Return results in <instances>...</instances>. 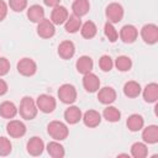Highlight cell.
<instances>
[{
	"instance_id": "6da1fadb",
	"label": "cell",
	"mask_w": 158,
	"mask_h": 158,
	"mask_svg": "<svg viewBox=\"0 0 158 158\" xmlns=\"http://www.w3.org/2000/svg\"><path fill=\"white\" fill-rule=\"evenodd\" d=\"M19 112L22 118L25 120H33L37 116L38 107L36 105V101L31 96H23L20 102Z\"/></svg>"
},
{
	"instance_id": "7a4b0ae2",
	"label": "cell",
	"mask_w": 158,
	"mask_h": 158,
	"mask_svg": "<svg viewBox=\"0 0 158 158\" xmlns=\"http://www.w3.org/2000/svg\"><path fill=\"white\" fill-rule=\"evenodd\" d=\"M47 132L56 141H63L69 135L68 126L62 121H52V122H49L48 126H47Z\"/></svg>"
},
{
	"instance_id": "3957f363",
	"label": "cell",
	"mask_w": 158,
	"mask_h": 158,
	"mask_svg": "<svg viewBox=\"0 0 158 158\" xmlns=\"http://www.w3.org/2000/svg\"><path fill=\"white\" fill-rule=\"evenodd\" d=\"M105 15H106L107 22L118 23L123 19L125 11H123V7H122L121 4H118V2H111V4H109L106 6Z\"/></svg>"
},
{
	"instance_id": "277c9868",
	"label": "cell",
	"mask_w": 158,
	"mask_h": 158,
	"mask_svg": "<svg viewBox=\"0 0 158 158\" xmlns=\"http://www.w3.org/2000/svg\"><path fill=\"white\" fill-rule=\"evenodd\" d=\"M58 98L63 104H73L77 100V89L72 84H63L58 89Z\"/></svg>"
},
{
	"instance_id": "5b68a950",
	"label": "cell",
	"mask_w": 158,
	"mask_h": 158,
	"mask_svg": "<svg viewBox=\"0 0 158 158\" xmlns=\"http://www.w3.org/2000/svg\"><path fill=\"white\" fill-rule=\"evenodd\" d=\"M36 105H37L40 111H42L44 114H51V112L54 111V109L57 106V102H56V99L52 95L41 94V95H38V98L36 100Z\"/></svg>"
},
{
	"instance_id": "8992f818",
	"label": "cell",
	"mask_w": 158,
	"mask_h": 158,
	"mask_svg": "<svg viewBox=\"0 0 158 158\" xmlns=\"http://www.w3.org/2000/svg\"><path fill=\"white\" fill-rule=\"evenodd\" d=\"M17 72L23 77H32L37 72V64L32 58L25 57L17 62Z\"/></svg>"
},
{
	"instance_id": "52a82bcc",
	"label": "cell",
	"mask_w": 158,
	"mask_h": 158,
	"mask_svg": "<svg viewBox=\"0 0 158 158\" xmlns=\"http://www.w3.org/2000/svg\"><path fill=\"white\" fill-rule=\"evenodd\" d=\"M141 37L147 44H154L158 42V26L154 23H147L141 28Z\"/></svg>"
},
{
	"instance_id": "ba28073f",
	"label": "cell",
	"mask_w": 158,
	"mask_h": 158,
	"mask_svg": "<svg viewBox=\"0 0 158 158\" xmlns=\"http://www.w3.org/2000/svg\"><path fill=\"white\" fill-rule=\"evenodd\" d=\"M56 33V25L49 19H43L37 23V35L42 38H51Z\"/></svg>"
},
{
	"instance_id": "9c48e42d",
	"label": "cell",
	"mask_w": 158,
	"mask_h": 158,
	"mask_svg": "<svg viewBox=\"0 0 158 158\" xmlns=\"http://www.w3.org/2000/svg\"><path fill=\"white\" fill-rule=\"evenodd\" d=\"M6 132L12 138H20L26 133V126L20 120H10L6 125Z\"/></svg>"
},
{
	"instance_id": "30bf717a",
	"label": "cell",
	"mask_w": 158,
	"mask_h": 158,
	"mask_svg": "<svg viewBox=\"0 0 158 158\" xmlns=\"http://www.w3.org/2000/svg\"><path fill=\"white\" fill-rule=\"evenodd\" d=\"M26 148H27L28 154H31L33 157H37V156H41L43 153V151H44V142L42 141L41 137L33 136V137H31L28 139Z\"/></svg>"
},
{
	"instance_id": "8fae6325",
	"label": "cell",
	"mask_w": 158,
	"mask_h": 158,
	"mask_svg": "<svg viewBox=\"0 0 158 158\" xmlns=\"http://www.w3.org/2000/svg\"><path fill=\"white\" fill-rule=\"evenodd\" d=\"M118 36L123 43H133L138 37V30L133 25H125L120 30Z\"/></svg>"
},
{
	"instance_id": "7c38bea8",
	"label": "cell",
	"mask_w": 158,
	"mask_h": 158,
	"mask_svg": "<svg viewBox=\"0 0 158 158\" xmlns=\"http://www.w3.org/2000/svg\"><path fill=\"white\" fill-rule=\"evenodd\" d=\"M83 86L88 93H96L100 89V80L96 74L88 73L83 77Z\"/></svg>"
},
{
	"instance_id": "4fadbf2b",
	"label": "cell",
	"mask_w": 158,
	"mask_h": 158,
	"mask_svg": "<svg viewBox=\"0 0 158 158\" xmlns=\"http://www.w3.org/2000/svg\"><path fill=\"white\" fill-rule=\"evenodd\" d=\"M98 91V100L104 105H110L116 100V90L112 86H104Z\"/></svg>"
},
{
	"instance_id": "5bb4252c",
	"label": "cell",
	"mask_w": 158,
	"mask_h": 158,
	"mask_svg": "<svg viewBox=\"0 0 158 158\" xmlns=\"http://www.w3.org/2000/svg\"><path fill=\"white\" fill-rule=\"evenodd\" d=\"M81 120H83V122H84V125L86 127L94 128V127H96V126L100 125V122H101V115L96 110H88L81 116Z\"/></svg>"
},
{
	"instance_id": "9a60e30c",
	"label": "cell",
	"mask_w": 158,
	"mask_h": 158,
	"mask_svg": "<svg viewBox=\"0 0 158 158\" xmlns=\"http://www.w3.org/2000/svg\"><path fill=\"white\" fill-rule=\"evenodd\" d=\"M69 14H68V10L62 6V5H57L53 7L52 10V14H51V21L54 23V25H63L67 19H68Z\"/></svg>"
},
{
	"instance_id": "2e32d148",
	"label": "cell",
	"mask_w": 158,
	"mask_h": 158,
	"mask_svg": "<svg viewBox=\"0 0 158 158\" xmlns=\"http://www.w3.org/2000/svg\"><path fill=\"white\" fill-rule=\"evenodd\" d=\"M142 138L144 143L148 144H156L158 142V126L157 125H149L144 128H142Z\"/></svg>"
},
{
	"instance_id": "e0dca14e",
	"label": "cell",
	"mask_w": 158,
	"mask_h": 158,
	"mask_svg": "<svg viewBox=\"0 0 158 158\" xmlns=\"http://www.w3.org/2000/svg\"><path fill=\"white\" fill-rule=\"evenodd\" d=\"M142 95H143V99L146 102H148V104L157 102V100H158V84L157 83L147 84L142 91Z\"/></svg>"
},
{
	"instance_id": "ac0fdd59",
	"label": "cell",
	"mask_w": 158,
	"mask_h": 158,
	"mask_svg": "<svg viewBox=\"0 0 158 158\" xmlns=\"http://www.w3.org/2000/svg\"><path fill=\"white\" fill-rule=\"evenodd\" d=\"M75 53V46L72 41H63L58 46V54L62 59H70Z\"/></svg>"
},
{
	"instance_id": "d6986e66",
	"label": "cell",
	"mask_w": 158,
	"mask_h": 158,
	"mask_svg": "<svg viewBox=\"0 0 158 158\" xmlns=\"http://www.w3.org/2000/svg\"><path fill=\"white\" fill-rule=\"evenodd\" d=\"M93 67H94V63H93V59L89 57V56H81L78 58L77 63H75V68L80 73V74H88L93 70Z\"/></svg>"
},
{
	"instance_id": "ffe728a7",
	"label": "cell",
	"mask_w": 158,
	"mask_h": 158,
	"mask_svg": "<svg viewBox=\"0 0 158 158\" xmlns=\"http://www.w3.org/2000/svg\"><path fill=\"white\" fill-rule=\"evenodd\" d=\"M81 110L78 106H69L68 109H65L64 111V118L69 125H75L81 120Z\"/></svg>"
},
{
	"instance_id": "44dd1931",
	"label": "cell",
	"mask_w": 158,
	"mask_h": 158,
	"mask_svg": "<svg viewBox=\"0 0 158 158\" xmlns=\"http://www.w3.org/2000/svg\"><path fill=\"white\" fill-rule=\"evenodd\" d=\"M19 110L16 107V105L11 101H4L0 104V116L4 118H14L17 115Z\"/></svg>"
},
{
	"instance_id": "7402d4cb",
	"label": "cell",
	"mask_w": 158,
	"mask_h": 158,
	"mask_svg": "<svg viewBox=\"0 0 158 158\" xmlns=\"http://www.w3.org/2000/svg\"><path fill=\"white\" fill-rule=\"evenodd\" d=\"M73 14L78 17L85 16L90 10V2L89 0H74L72 4Z\"/></svg>"
},
{
	"instance_id": "603a6c76",
	"label": "cell",
	"mask_w": 158,
	"mask_h": 158,
	"mask_svg": "<svg viewBox=\"0 0 158 158\" xmlns=\"http://www.w3.org/2000/svg\"><path fill=\"white\" fill-rule=\"evenodd\" d=\"M126 125H127V128L132 132H137L139 130L143 128L144 126V118L138 115V114H132L131 116H128L127 121H126Z\"/></svg>"
},
{
	"instance_id": "cb8c5ba5",
	"label": "cell",
	"mask_w": 158,
	"mask_h": 158,
	"mask_svg": "<svg viewBox=\"0 0 158 158\" xmlns=\"http://www.w3.org/2000/svg\"><path fill=\"white\" fill-rule=\"evenodd\" d=\"M27 17L30 21L38 23L44 19V10L41 5H31L27 9Z\"/></svg>"
},
{
	"instance_id": "d4e9b609",
	"label": "cell",
	"mask_w": 158,
	"mask_h": 158,
	"mask_svg": "<svg viewBox=\"0 0 158 158\" xmlns=\"http://www.w3.org/2000/svg\"><path fill=\"white\" fill-rule=\"evenodd\" d=\"M142 89H141V85L139 83L135 81V80H130L127 83H125L123 85V94L127 96V98H137L139 94H141Z\"/></svg>"
},
{
	"instance_id": "484cf974",
	"label": "cell",
	"mask_w": 158,
	"mask_h": 158,
	"mask_svg": "<svg viewBox=\"0 0 158 158\" xmlns=\"http://www.w3.org/2000/svg\"><path fill=\"white\" fill-rule=\"evenodd\" d=\"M80 27H81V20H80V17L75 16L74 14L68 16L67 21L64 22V28L68 33H75L80 30Z\"/></svg>"
},
{
	"instance_id": "4316f807",
	"label": "cell",
	"mask_w": 158,
	"mask_h": 158,
	"mask_svg": "<svg viewBox=\"0 0 158 158\" xmlns=\"http://www.w3.org/2000/svg\"><path fill=\"white\" fill-rule=\"evenodd\" d=\"M47 152L52 158H63L65 154L64 147L56 139L47 144Z\"/></svg>"
},
{
	"instance_id": "83f0119b",
	"label": "cell",
	"mask_w": 158,
	"mask_h": 158,
	"mask_svg": "<svg viewBox=\"0 0 158 158\" xmlns=\"http://www.w3.org/2000/svg\"><path fill=\"white\" fill-rule=\"evenodd\" d=\"M96 32H98V27H96V25L93 21H86V22L81 23L80 33H81V36L84 38L90 40V38L96 36Z\"/></svg>"
},
{
	"instance_id": "f1b7e54d",
	"label": "cell",
	"mask_w": 158,
	"mask_h": 158,
	"mask_svg": "<svg viewBox=\"0 0 158 158\" xmlns=\"http://www.w3.org/2000/svg\"><path fill=\"white\" fill-rule=\"evenodd\" d=\"M131 156L133 158H146L148 156L147 144L143 142H135L131 146Z\"/></svg>"
},
{
	"instance_id": "f546056e",
	"label": "cell",
	"mask_w": 158,
	"mask_h": 158,
	"mask_svg": "<svg viewBox=\"0 0 158 158\" xmlns=\"http://www.w3.org/2000/svg\"><path fill=\"white\" fill-rule=\"evenodd\" d=\"M102 116H104V118H105L106 121H109V122H117V121H120V118H121V112H120V110H118L117 107L109 105L107 107L104 109Z\"/></svg>"
},
{
	"instance_id": "4dcf8cb0",
	"label": "cell",
	"mask_w": 158,
	"mask_h": 158,
	"mask_svg": "<svg viewBox=\"0 0 158 158\" xmlns=\"http://www.w3.org/2000/svg\"><path fill=\"white\" fill-rule=\"evenodd\" d=\"M114 64L120 72H128L132 68V60L127 56H118Z\"/></svg>"
},
{
	"instance_id": "1f68e13d",
	"label": "cell",
	"mask_w": 158,
	"mask_h": 158,
	"mask_svg": "<svg viewBox=\"0 0 158 158\" xmlns=\"http://www.w3.org/2000/svg\"><path fill=\"white\" fill-rule=\"evenodd\" d=\"M104 33L106 36V38L110 41V42H116L118 40V32L116 31V28L114 27V23L111 22H106L105 26H104Z\"/></svg>"
},
{
	"instance_id": "d6a6232c",
	"label": "cell",
	"mask_w": 158,
	"mask_h": 158,
	"mask_svg": "<svg viewBox=\"0 0 158 158\" xmlns=\"http://www.w3.org/2000/svg\"><path fill=\"white\" fill-rule=\"evenodd\" d=\"M99 67H100V69L102 72H110L112 69V67H114L112 58L110 56H107V54L101 56L100 59H99Z\"/></svg>"
},
{
	"instance_id": "836d02e7",
	"label": "cell",
	"mask_w": 158,
	"mask_h": 158,
	"mask_svg": "<svg viewBox=\"0 0 158 158\" xmlns=\"http://www.w3.org/2000/svg\"><path fill=\"white\" fill-rule=\"evenodd\" d=\"M12 151V144L10 142L9 138L6 137H0V156L5 157V156H9Z\"/></svg>"
},
{
	"instance_id": "e575fe53",
	"label": "cell",
	"mask_w": 158,
	"mask_h": 158,
	"mask_svg": "<svg viewBox=\"0 0 158 158\" xmlns=\"http://www.w3.org/2000/svg\"><path fill=\"white\" fill-rule=\"evenodd\" d=\"M9 6L15 12H21L27 7V0H9Z\"/></svg>"
},
{
	"instance_id": "d590c367",
	"label": "cell",
	"mask_w": 158,
	"mask_h": 158,
	"mask_svg": "<svg viewBox=\"0 0 158 158\" xmlns=\"http://www.w3.org/2000/svg\"><path fill=\"white\" fill-rule=\"evenodd\" d=\"M10 70V62L5 57H0V77H4Z\"/></svg>"
},
{
	"instance_id": "8d00e7d4",
	"label": "cell",
	"mask_w": 158,
	"mask_h": 158,
	"mask_svg": "<svg viewBox=\"0 0 158 158\" xmlns=\"http://www.w3.org/2000/svg\"><path fill=\"white\" fill-rule=\"evenodd\" d=\"M7 10H9L7 4H6L5 1L0 0V22L5 20V17H6V15H7Z\"/></svg>"
},
{
	"instance_id": "74e56055",
	"label": "cell",
	"mask_w": 158,
	"mask_h": 158,
	"mask_svg": "<svg viewBox=\"0 0 158 158\" xmlns=\"http://www.w3.org/2000/svg\"><path fill=\"white\" fill-rule=\"evenodd\" d=\"M7 90H9L7 83H6L4 79H1V77H0V96L5 95V94L7 93Z\"/></svg>"
},
{
	"instance_id": "f35d334b",
	"label": "cell",
	"mask_w": 158,
	"mask_h": 158,
	"mask_svg": "<svg viewBox=\"0 0 158 158\" xmlns=\"http://www.w3.org/2000/svg\"><path fill=\"white\" fill-rule=\"evenodd\" d=\"M43 2H44V5H47L49 7H54V6L59 5L60 0H43Z\"/></svg>"
}]
</instances>
